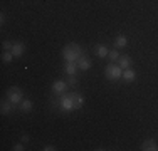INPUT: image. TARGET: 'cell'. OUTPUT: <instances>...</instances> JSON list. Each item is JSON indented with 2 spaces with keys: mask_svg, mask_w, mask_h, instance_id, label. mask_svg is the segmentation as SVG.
<instances>
[{
  "mask_svg": "<svg viewBox=\"0 0 158 151\" xmlns=\"http://www.w3.org/2000/svg\"><path fill=\"white\" fill-rule=\"evenodd\" d=\"M81 55H82V49L74 42H71L69 45H66L62 49V57L66 62H77V59Z\"/></svg>",
  "mask_w": 158,
  "mask_h": 151,
  "instance_id": "obj_1",
  "label": "cell"
},
{
  "mask_svg": "<svg viewBox=\"0 0 158 151\" xmlns=\"http://www.w3.org/2000/svg\"><path fill=\"white\" fill-rule=\"evenodd\" d=\"M104 76H106L108 79L116 81V79L123 77V69L118 64H110V66H106V69H104Z\"/></svg>",
  "mask_w": 158,
  "mask_h": 151,
  "instance_id": "obj_2",
  "label": "cell"
},
{
  "mask_svg": "<svg viewBox=\"0 0 158 151\" xmlns=\"http://www.w3.org/2000/svg\"><path fill=\"white\" fill-rule=\"evenodd\" d=\"M7 99L14 104H20L22 101H24V92H22L20 88H15V86H14V88H10L7 91Z\"/></svg>",
  "mask_w": 158,
  "mask_h": 151,
  "instance_id": "obj_3",
  "label": "cell"
},
{
  "mask_svg": "<svg viewBox=\"0 0 158 151\" xmlns=\"http://www.w3.org/2000/svg\"><path fill=\"white\" fill-rule=\"evenodd\" d=\"M59 104H61V108H62L66 112H69V111H73V109H76V108H74L73 92H71V94H64V96L61 97V101H59Z\"/></svg>",
  "mask_w": 158,
  "mask_h": 151,
  "instance_id": "obj_4",
  "label": "cell"
},
{
  "mask_svg": "<svg viewBox=\"0 0 158 151\" xmlns=\"http://www.w3.org/2000/svg\"><path fill=\"white\" fill-rule=\"evenodd\" d=\"M67 82H64V81H56L54 84H52V92H56V94H64L67 91Z\"/></svg>",
  "mask_w": 158,
  "mask_h": 151,
  "instance_id": "obj_5",
  "label": "cell"
},
{
  "mask_svg": "<svg viewBox=\"0 0 158 151\" xmlns=\"http://www.w3.org/2000/svg\"><path fill=\"white\" fill-rule=\"evenodd\" d=\"M141 149L143 151H158V143L155 139H145L141 145Z\"/></svg>",
  "mask_w": 158,
  "mask_h": 151,
  "instance_id": "obj_6",
  "label": "cell"
},
{
  "mask_svg": "<svg viewBox=\"0 0 158 151\" xmlns=\"http://www.w3.org/2000/svg\"><path fill=\"white\" fill-rule=\"evenodd\" d=\"M118 66L121 67V69H130V67L133 66V60H131V57H128V55H119Z\"/></svg>",
  "mask_w": 158,
  "mask_h": 151,
  "instance_id": "obj_7",
  "label": "cell"
},
{
  "mask_svg": "<svg viewBox=\"0 0 158 151\" xmlns=\"http://www.w3.org/2000/svg\"><path fill=\"white\" fill-rule=\"evenodd\" d=\"M77 69H79L77 62H66V66H64V72L67 76H76Z\"/></svg>",
  "mask_w": 158,
  "mask_h": 151,
  "instance_id": "obj_8",
  "label": "cell"
},
{
  "mask_svg": "<svg viewBox=\"0 0 158 151\" xmlns=\"http://www.w3.org/2000/svg\"><path fill=\"white\" fill-rule=\"evenodd\" d=\"M77 66H79V69H81V71H88L89 67H91V60H89L84 54H82L81 57L77 59Z\"/></svg>",
  "mask_w": 158,
  "mask_h": 151,
  "instance_id": "obj_9",
  "label": "cell"
},
{
  "mask_svg": "<svg viewBox=\"0 0 158 151\" xmlns=\"http://www.w3.org/2000/svg\"><path fill=\"white\" fill-rule=\"evenodd\" d=\"M24 51H25V45L22 42H15L12 47V54L15 55V57H20V55H24Z\"/></svg>",
  "mask_w": 158,
  "mask_h": 151,
  "instance_id": "obj_10",
  "label": "cell"
},
{
  "mask_svg": "<svg viewBox=\"0 0 158 151\" xmlns=\"http://www.w3.org/2000/svg\"><path fill=\"white\" fill-rule=\"evenodd\" d=\"M123 79H125L126 82H133L135 79H136V72H135L133 69H123Z\"/></svg>",
  "mask_w": 158,
  "mask_h": 151,
  "instance_id": "obj_11",
  "label": "cell"
},
{
  "mask_svg": "<svg viewBox=\"0 0 158 151\" xmlns=\"http://www.w3.org/2000/svg\"><path fill=\"white\" fill-rule=\"evenodd\" d=\"M14 106H15V104H14V103H10L9 99H7V101H3V103H2V109H0V112H2L3 116H7L9 112H12V111H14Z\"/></svg>",
  "mask_w": 158,
  "mask_h": 151,
  "instance_id": "obj_12",
  "label": "cell"
},
{
  "mask_svg": "<svg viewBox=\"0 0 158 151\" xmlns=\"http://www.w3.org/2000/svg\"><path fill=\"white\" fill-rule=\"evenodd\" d=\"M73 97H74V108L81 109L82 106H84V96H82V94H77V92H73Z\"/></svg>",
  "mask_w": 158,
  "mask_h": 151,
  "instance_id": "obj_13",
  "label": "cell"
},
{
  "mask_svg": "<svg viewBox=\"0 0 158 151\" xmlns=\"http://www.w3.org/2000/svg\"><path fill=\"white\" fill-rule=\"evenodd\" d=\"M108 54H110V51H108V47L104 44H99L96 47V55L99 59H103V57H108Z\"/></svg>",
  "mask_w": 158,
  "mask_h": 151,
  "instance_id": "obj_14",
  "label": "cell"
},
{
  "mask_svg": "<svg viewBox=\"0 0 158 151\" xmlns=\"http://www.w3.org/2000/svg\"><path fill=\"white\" fill-rule=\"evenodd\" d=\"M126 44H128V39L125 35H118L114 39V47L116 49H121V47H126Z\"/></svg>",
  "mask_w": 158,
  "mask_h": 151,
  "instance_id": "obj_15",
  "label": "cell"
},
{
  "mask_svg": "<svg viewBox=\"0 0 158 151\" xmlns=\"http://www.w3.org/2000/svg\"><path fill=\"white\" fill-rule=\"evenodd\" d=\"M20 109H22L24 112H31V111H32V101H31V99H24V101L20 103Z\"/></svg>",
  "mask_w": 158,
  "mask_h": 151,
  "instance_id": "obj_16",
  "label": "cell"
},
{
  "mask_svg": "<svg viewBox=\"0 0 158 151\" xmlns=\"http://www.w3.org/2000/svg\"><path fill=\"white\" fill-rule=\"evenodd\" d=\"M14 57H15V55L12 54V51H3V54H2V60H3V62H7V64L12 62Z\"/></svg>",
  "mask_w": 158,
  "mask_h": 151,
  "instance_id": "obj_17",
  "label": "cell"
},
{
  "mask_svg": "<svg viewBox=\"0 0 158 151\" xmlns=\"http://www.w3.org/2000/svg\"><path fill=\"white\" fill-rule=\"evenodd\" d=\"M108 57H110L113 62H116V60L119 59V54H118V49H114V51H110V54H108Z\"/></svg>",
  "mask_w": 158,
  "mask_h": 151,
  "instance_id": "obj_18",
  "label": "cell"
},
{
  "mask_svg": "<svg viewBox=\"0 0 158 151\" xmlns=\"http://www.w3.org/2000/svg\"><path fill=\"white\" fill-rule=\"evenodd\" d=\"M2 47H3V51H12V47H14V44L10 42V40H3V44H2Z\"/></svg>",
  "mask_w": 158,
  "mask_h": 151,
  "instance_id": "obj_19",
  "label": "cell"
},
{
  "mask_svg": "<svg viewBox=\"0 0 158 151\" xmlns=\"http://www.w3.org/2000/svg\"><path fill=\"white\" fill-rule=\"evenodd\" d=\"M67 84H69V86H76V84H77L76 77H74V76H69V79H67Z\"/></svg>",
  "mask_w": 158,
  "mask_h": 151,
  "instance_id": "obj_20",
  "label": "cell"
},
{
  "mask_svg": "<svg viewBox=\"0 0 158 151\" xmlns=\"http://www.w3.org/2000/svg\"><path fill=\"white\" fill-rule=\"evenodd\" d=\"M12 149H14V151H24V149H25V148H24V143H19V145H15Z\"/></svg>",
  "mask_w": 158,
  "mask_h": 151,
  "instance_id": "obj_21",
  "label": "cell"
},
{
  "mask_svg": "<svg viewBox=\"0 0 158 151\" xmlns=\"http://www.w3.org/2000/svg\"><path fill=\"white\" fill-rule=\"evenodd\" d=\"M42 149H44V151H56L57 148H54V146H52V145H47V146H44Z\"/></svg>",
  "mask_w": 158,
  "mask_h": 151,
  "instance_id": "obj_22",
  "label": "cell"
},
{
  "mask_svg": "<svg viewBox=\"0 0 158 151\" xmlns=\"http://www.w3.org/2000/svg\"><path fill=\"white\" fill-rule=\"evenodd\" d=\"M3 24H5V15L0 14V25H3Z\"/></svg>",
  "mask_w": 158,
  "mask_h": 151,
  "instance_id": "obj_23",
  "label": "cell"
},
{
  "mask_svg": "<svg viewBox=\"0 0 158 151\" xmlns=\"http://www.w3.org/2000/svg\"><path fill=\"white\" fill-rule=\"evenodd\" d=\"M29 141V136L27 134H22V143H27Z\"/></svg>",
  "mask_w": 158,
  "mask_h": 151,
  "instance_id": "obj_24",
  "label": "cell"
}]
</instances>
